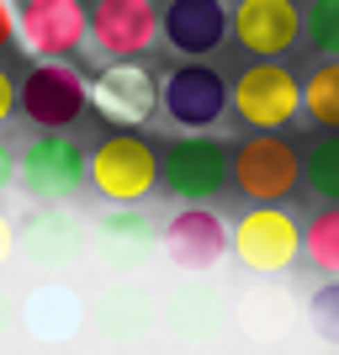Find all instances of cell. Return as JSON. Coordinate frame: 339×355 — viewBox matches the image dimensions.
I'll use <instances>...</instances> for the list:
<instances>
[{"label": "cell", "instance_id": "obj_1", "mask_svg": "<svg viewBox=\"0 0 339 355\" xmlns=\"http://www.w3.org/2000/svg\"><path fill=\"white\" fill-rule=\"evenodd\" d=\"M228 112L250 133H281L302 112V85L281 59H254L250 69L228 85Z\"/></svg>", "mask_w": 339, "mask_h": 355}, {"label": "cell", "instance_id": "obj_2", "mask_svg": "<svg viewBox=\"0 0 339 355\" xmlns=\"http://www.w3.org/2000/svg\"><path fill=\"white\" fill-rule=\"evenodd\" d=\"M90 186L112 207H138L159 186V148L144 133H112L90 148Z\"/></svg>", "mask_w": 339, "mask_h": 355}, {"label": "cell", "instance_id": "obj_3", "mask_svg": "<svg viewBox=\"0 0 339 355\" xmlns=\"http://www.w3.org/2000/svg\"><path fill=\"white\" fill-rule=\"evenodd\" d=\"M297 175H302V159L281 133H250L228 154V180L254 207H281L297 191Z\"/></svg>", "mask_w": 339, "mask_h": 355}, {"label": "cell", "instance_id": "obj_4", "mask_svg": "<svg viewBox=\"0 0 339 355\" xmlns=\"http://www.w3.org/2000/svg\"><path fill=\"white\" fill-rule=\"evenodd\" d=\"M90 90L80 80V69L69 64H32L27 80H16V112L37 128V133H69L85 117Z\"/></svg>", "mask_w": 339, "mask_h": 355}, {"label": "cell", "instance_id": "obj_5", "mask_svg": "<svg viewBox=\"0 0 339 355\" xmlns=\"http://www.w3.org/2000/svg\"><path fill=\"white\" fill-rule=\"evenodd\" d=\"M228 154L234 148H223L218 138L186 133L159 154V186L170 196H180L186 207H207L228 186Z\"/></svg>", "mask_w": 339, "mask_h": 355}, {"label": "cell", "instance_id": "obj_6", "mask_svg": "<svg viewBox=\"0 0 339 355\" xmlns=\"http://www.w3.org/2000/svg\"><path fill=\"white\" fill-rule=\"evenodd\" d=\"M16 180L27 186V196H37V202L53 207V202H69L90 180V159L69 133H37L16 154Z\"/></svg>", "mask_w": 339, "mask_h": 355}, {"label": "cell", "instance_id": "obj_7", "mask_svg": "<svg viewBox=\"0 0 339 355\" xmlns=\"http://www.w3.org/2000/svg\"><path fill=\"white\" fill-rule=\"evenodd\" d=\"M90 32L85 0H16V43L37 64H64Z\"/></svg>", "mask_w": 339, "mask_h": 355}, {"label": "cell", "instance_id": "obj_8", "mask_svg": "<svg viewBox=\"0 0 339 355\" xmlns=\"http://www.w3.org/2000/svg\"><path fill=\"white\" fill-rule=\"evenodd\" d=\"M302 254V228L286 207H250L234 223V260L250 276H281Z\"/></svg>", "mask_w": 339, "mask_h": 355}, {"label": "cell", "instance_id": "obj_9", "mask_svg": "<svg viewBox=\"0 0 339 355\" xmlns=\"http://www.w3.org/2000/svg\"><path fill=\"white\" fill-rule=\"evenodd\" d=\"M159 254L186 276H212L234 254V223H223L212 207H180L164 223Z\"/></svg>", "mask_w": 339, "mask_h": 355}, {"label": "cell", "instance_id": "obj_10", "mask_svg": "<svg viewBox=\"0 0 339 355\" xmlns=\"http://www.w3.org/2000/svg\"><path fill=\"white\" fill-rule=\"evenodd\" d=\"M234 324V302L212 282H180L175 292L159 302V329L180 350H207L218 345V334Z\"/></svg>", "mask_w": 339, "mask_h": 355}, {"label": "cell", "instance_id": "obj_11", "mask_svg": "<svg viewBox=\"0 0 339 355\" xmlns=\"http://www.w3.org/2000/svg\"><path fill=\"white\" fill-rule=\"evenodd\" d=\"M90 43L112 64H138L159 43V6L154 0H90Z\"/></svg>", "mask_w": 339, "mask_h": 355}, {"label": "cell", "instance_id": "obj_12", "mask_svg": "<svg viewBox=\"0 0 339 355\" xmlns=\"http://www.w3.org/2000/svg\"><path fill=\"white\" fill-rule=\"evenodd\" d=\"M85 250H90L85 223L74 218L69 207H43L16 228V254H21L32 270H43V276H59V270L80 266Z\"/></svg>", "mask_w": 339, "mask_h": 355}, {"label": "cell", "instance_id": "obj_13", "mask_svg": "<svg viewBox=\"0 0 339 355\" xmlns=\"http://www.w3.org/2000/svg\"><path fill=\"white\" fill-rule=\"evenodd\" d=\"M90 106L96 117H106L117 133H138L154 112H159V80L144 64H106L90 80Z\"/></svg>", "mask_w": 339, "mask_h": 355}, {"label": "cell", "instance_id": "obj_14", "mask_svg": "<svg viewBox=\"0 0 339 355\" xmlns=\"http://www.w3.org/2000/svg\"><path fill=\"white\" fill-rule=\"evenodd\" d=\"M90 254H96L117 282H128V276H138V270L159 254V228H154L148 212H138V207H106L101 218H96Z\"/></svg>", "mask_w": 339, "mask_h": 355}, {"label": "cell", "instance_id": "obj_15", "mask_svg": "<svg viewBox=\"0 0 339 355\" xmlns=\"http://www.w3.org/2000/svg\"><path fill=\"white\" fill-rule=\"evenodd\" d=\"M159 112L186 133H207L228 112V85H223V74L212 64H180L159 85Z\"/></svg>", "mask_w": 339, "mask_h": 355}, {"label": "cell", "instance_id": "obj_16", "mask_svg": "<svg viewBox=\"0 0 339 355\" xmlns=\"http://www.w3.org/2000/svg\"><path fill=\"white\" fill-rule=\"evenodd\" d=\"M85 297L74 292L69 282H37L27 297H21V308H16V324L27 329V340H37L43 350H64V345L80 340V329H85Z\"/></svg>", "mask_w": 339, "mask_h": 355}, {"label": "cell", "instance_id": "obj_17", "mask_svg": "<svg viewBox=\"0 0 339 355\" xmlns=\"http://www.w3.org/2000/svg\"><path fill=\"white\" fill-rule=\"evenodd\" d=\"M297 32H302L297 0H234L228 6V37L250 59H281V53H292Z\"/></svg>", "mask_w": 339, "mask_h": 355}, {"label": "cell", "instance_id": "obj_18", "mask_svg": "<svg viewBox=\"0 0 339 355\" xmlns=\"http://www.w3.org/2000/svg\"><path fill=\"white\" fill-rule=\"evenodd\" d=\"M90 329L101 334L112 350H133L159 329V302L138 282H112L96 302H90Z\"/></svg>", "mask_w": 339, "mask_h": 355}, {"label": "cell", "instance_id": "obj_19", "mask_svg": "<svg viewBox=\"0 0 339 355\" xmlns=\"http://www.w3.org/2000/svg\"><path fill=\"white\" fill-rule=\"evenodd\" d=\"M297 297L286 292L281 282H250L244 292L234 297V329L254 350H276L281 340L297 334Z\"/></svg>", "mask_w": 339, "mask_h": 355}, {"label": "cell", "instance_id": "obj_20", "mask_svg": "<svg viewBox=\"0 0 339 355\" xmlns=\"http://www.w3.org/2000/svg\"><path fill=\"white\" fill-rule=\"evenodd\" d=\"M159 37L191 64H202L228 37V6L223 0H170L159 11Z\"/></svg>", "mask_w": 339, "mask_h": 355}, {"label": "cell", "instance_id": "obj_21", "mask_svg": "<svg viewBox=\"0 0 339 355\" xmlns=\"http://www.w3.org/2000/svg\"><path fill=\"white\" fill-rule=\"evenodd\" d=\"M302 112H308L324 133H339V59H324L302 80Z\"/></svg>", "mask_w": 339, "mask_h": 355}, {"label": "cell", "instance_id": "obj_22", "mask_svg": "<svg viewBox=\"0 0 339 355\" xmlns=\"http://www.w3.org/2000/svg\"><path fill=\"white\" fill-rule=\"evenodd\" d=\"M302 180H308L313 196H324L329 207H339V133L313 138L308 154H302Z\"/></svg>", "mask_w": 339, "mask_h": 355}, {"label": "cell", "instance_id": "obj_23", "mask_svg": "<svg viewBox=\"0 0 339 355\" xmlns=\"http://www.w3.org/2000/svg\"><path fill=\"white\" fill-rule=\"evenodd\" d=\"M302 254H308L313 270H324L339 282V207H324L313 212L308 228H302Z\"/></svg>", "mask_w": 339, "mask_h": 355}, {"label": "cell", "instance_id": "obj_24", "mask_svg": "<svg viewBox=\"0 0 339 355\" xmlns=\"http://www.w3.org/2000/svg\"><path fill=\"white\" fill-rule=\"evenodd\" d=\"M302 324L313 329V340L339 350V282H324L318 292L302 302Z\"/></svg>", "mask_w": 339, "mask_h": 355}, {"label": "cell", "instance_id": "obj_25", "mask_svg": "<svg viewBox=\"0 0 339 355\" xmlns=\"http://www.w3.org/2000/svg\"><path fill=\"white\" fill-rule=\"evenodd\" d=\"M302 37H308L324 59H339V0H308V11H302Z\"/></svg>", "mask_w": 339, "mask_h": 355}, {"label": "cell", "instance_id": "obj_26", "mask_svg": "<svg viewBox=\"0 0 339 355\" xmlns=\"http://www.w3.org/2000/svg\"><path fill=\"white\" fill-rule=\"evenodd\" d=\"M11 117H16V80L0 69V128H6Z\"/></svg>", "mask_w": 339, "mask_h": 355}, {"label": "cell", "instance_id": "obj_27", "mask_svg": "<svg viewBox=\"0 0 339 355\" xmlns=\"http://www.w3.org/2000/svg\"><path fill=\"white\" fill-rule=\"evenodd\" d=\"M16 43V6L11 0H0V53Z\"/></svg>", "mask_w": 339, "mask_h": 355}, {"label": "cell", "instance_id": "obj_28", "mask_svg": "<svg viewBox=\"0 0 339 355\" xmlns=\"http://www.w3.org/2000/svg\"><path fill=\"white\" fill-rule=\"evenodd\" d=\"M11 254H16V223L6 218V212H0V266H6Z\"/></svg>", "mask_w": 339, "mask_h": 355}, {"label": "cell", "instance_id": "obj_29", "mask_svg": "<svg viewBox=\"0 0 339 355\" xmlns=\"http://www.w3.org/2000/svg\"><path fill=\"white\" fill-rule=\"evenodd\" d=\"M11 180H16V154L6 144H0V196L11 191Z\"/></svg>", "mask_w": 339, "mask_h": 355}, {"label": "cell", "instance_id": "obj_30", "mask_svg": "<svg viewBox=\"0 0 339 355\" xmlns=\"http://www.w3.org/2000/svg\"><path fill=\"white\" fill-rule=\"evenodd\" d=\"M6 329H11V302H6V292H0V340H6Z\"/></svg>", "mask_w": 339, "mask_h": 355}, {"label": "cell", "instance_id": "obj_31", "mask_svg": "<svg viewBox=\"0 0 339 355\" xmlns=\"http://www.w3.org/2000/svg\"><path fill=\"white\" fill-rule=\"evenodd\" d=\"M112 355H133V350H112Z\"/></svg>", "mask_w": 339, "mask_h": 355}, {"label": "cell", "instance_id": "obj_32", "mask_svg": "<svg viewBox=\"0 0 339 355\" xmlns=\"http://www.w3.org/2000/svg\"><path fill=\"white\" fill-rule=\"evenodd\" d=\"M254 355H276V350H254Z\"/></svg>", "mask_w": 339, "mask_h": 355}, {"label": "cell", "instance_id": "obj_33", "mask_svg": "<svg viewBox=\"0 0 339 355\" xmlns=\"http://www.w3.org/2000/svg\"><path fill=\"white\" fill-rule=\"evenodd\" d=\"M43 355H64V350H43Z\"/></svg>", "mask_w": 339, "mask_h": 355}, {"label": "cell", "instance_id": "obj_34", "mask_svg": "<svg viewBox=\"0 0 339 355\" xmlns=\"http://www.w3.org/2000/svg\"><path fill=\"white\" fill-rule=\"evenodd\" d=\"M186 355H202V350H186Z\"/></svg>", "mask_w": 339, "mask_h": 355}, {"label": "cell", "instance_id": "obj_35", "mask_svg": "<svg viewBox=\"0 0 339 355\" xmlns=\"http://www.w3.org/2000/svg\"><path fill=\"white\" fill-rule=\"evenodd\" d=\"M329 355H339V350H329Z\"/></svg>", "mask_w": 339, "mask_h": 355}]
</instances>
